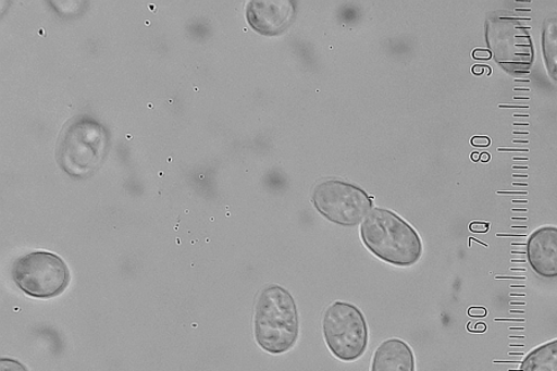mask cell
Listing matches in <instances>:
<instances>
[{"label":"cell","mask_w":557,"mask_h":371,"mask_svg":"<svg viewBox=\"0 0 557 371\" xmlns=\"http://www.w3.org/2000/svg\"><path fill=\"white\" fill-rule=\"evenodd\" d=\"M542 48L547 74L557 84V15L546 17L543 24Z\"/></svg>","instance_id":"8fae6325"},{"label":"cell","mask_w":557,"mask_h":371,"mask_svg":"<svg viewBox=\"0 0 557 371\" xmlns=\"http://www.w3.org/2000/svg\"><path fill=\"white\" fill-rule=\"evenodd\" d=\"M519 371H557V339L530 351Z\"/></svg>","instance_id":"7c38bea8"},{"label":"cell","mask_w":557,"mask_h":371,"mask_svg":"<svg viewBox=\"0 0 557 371\" xmlns=\"http://www.w3.org/2000/svg\"><path fill=\"white\" fill-rule=\"evenodd\" d=\"M300 320L294 297L282 286L272 285L259 294L255 309V337L271 355H284L299 338Z\"/></svg>","instance_id":"7a4b0ae2"},{"label":"cell","mask_w":557,"mask_h":371,"mask_svg":"<svg viewBox=\"0 0 557 371\" xmlns=\"http://www.w3.org/2000/svg\"><path fill=\"white\" fill-rule=\"evenodd\" d=\"M2 371H28L21 361L14 359H2Z\"/></svg>","instance_id":"4fadbf2b"},{"label":"cell","mask_w":557,"mask_h":371,"mask_svg":"<svg viewBox=\"0 0 557 371\" xmlns=\"http://www.w3.org/2000/svg\"><path fill=\"white\" fill-rule=\"evenodd\" d=\"M373 197L362 188L339 180H326L314 187L312 202L331 222L356 225L366 220L372 208Z\"/></svg>","instance_id":"52a82bcc"},{"label":"cell","mask_w":557,"mask_h":371,"mask_svg":"<svg viewBox=\"0 0 557 371\" xmlns=\"http://www.w3.org/2000/svg\"><path fill=\"white\" fill-rule=\"evenodd\" d=\"M491 159L490 157V153L488 152H481V158H480V161L482 162H488Z\"/></svg>","instance_id":"ac0fdd59"},{"label":"cell","mask_w":557,"mask_h":371,"mask_svg":"<svg viewBox=\"0 0 557 371\" xmlns=\"http://www.w3.org/2000/svg\"><path fill=\"white\" fill-rule=\"evenodd\" d=\"M13 280L28 296L52 298L65 292L70 271L66 262L53 252L33 251L16 260Z\"/></svg>","instance_id":"8992f818"},{"label":"cell","mask_w":557,"mask_h":371,"mask_svg":"<svg viewBox=\"0 0 557 371\" xmlns=\"http://www.w3.org/2000/svg\"><path fill=\"white\" fill-rule=\"evenodd\" d=\"M527 257L536 275L557 279V227L539 228L530 235Z\"/></svg>","instance_id":"9c48e42d"},{"label":"cell","mask_w":557,"mask_h":371,"mask_svg":"<svg viewBox=\"0 0 557 371\" xmlns=\"http://www.w3.org/2000/svg\"><path fill=\"white\" fill-rule=\"evenodd\" d=\"M491 53L503 69L516 74L529 72L534 61L533 41L527 26L511 15H491L486 24Z\"/></svg>","instance_id":"5b68a950"},{"label":"cell","mask_w":557,"mask_h":371,"mask_svg":"<svg viewBox=\"0 0 557 371\" xmlns=\"http://www.w3.org/2000/svg\"><path fill=\"white\" fill-rule=\"evenodd\" d=\"M296 8L289 0H257L247 7V21L260 35L276 36L289 28Z\"/></svg>","instance_id":"ba28073f"},{"label":"cell","mask_w":557,"mask_h":371,"mask_svg":"<svg viewBox=\"0 0 557 371\" xmlns=\"http://www.w3.org/2000/svg\"><path fill=\"white\" fill-rule=\"evenodd\" d=\"M110 151V134L91 116L72 120L59 139L57 158L72 177L85 178L101 168Z\"/></svg>","instance_id":"3957f363"},{"label":"cell","mask_w":557,"mask_h":371,"mask_svg":"<svg viewBox=\"0 0 557 371\" xmlns=\"http://www.w3.org/2000/svg\"><path fill=\"white\" fill-rule=\"evenodd\" d=\"M372 371H416V356L408 343L392 338L374 351Z\"/></svg>","instance_id":"30bf717a"},{"label":"cell","mask_w":557,"mask_h":371,"mask_svg":"<svg viewBox=\"0 0 557 371\" xmlns=\"http://www.w3.org/2000/svg\"><path fill=\"white\" fill-rule=\"evenodd\" d=\"M480 158H481V153L480 152H472L471 159L473 161L479 162Z\"/></svg>","instance_id":"d6986e66"},{"label":"cell","mask_w":557,"mask_h":371,"mask_svg":"<svg viewBox=\"0 0 557 371\" xmlns=\"http://www.w3.org/2000/svg\"><path fill=\"white\" fill-rule=\"evenodd\" d=\"M467 329H469L470 332H480V333H483V332H486L487 330V325L484 324V323H479V324H469L467 325Z\"/></svg>","instance_id":"2e32d148"},{"label":"cell","mask_w":557,"mask_h":371,"mask_svg":"<svg viewBox=\"0 0 557 371\" xmlns=\"http://www.w3.org/2000/svg\"><path fill=\"white\" fill-rule=\"evenodd\" d=\"M322 331L326 346L336 359L352 363L363 357L370 331L357 306L345 301L330 305L323 313Z\"/></svg>","instance_id":"277c9868"},{"label":"cell","mask_w":557,"mask_h":371,"mask_svg":"<svg viewBox=\"0 0 557 371\" xmlns=\"http://www.w3.org/2000/svg\"><path fill=\"white\" fill-rule=\"evenodd\" d=\"M482 72H483V69H481L479 66H474L473 67V74L474 75H482Z\"/></svg>","instance_id":"ffe728a7"},{"label":"cell","mask_w":557,"mask_h":371,"mask_svg":"<svg viewBox=\"0 0 557 371\" xmlns=\"http://www.w3.org/2000/svg\"><path fill=\"white\" fill-rule=\"evenodd\" d=\"M490 230L488 223L474 222L470 225V231L473 233H487Z\"/></svg>","instance_id":"5bb4252c"},{"label":"cell","mask_w":557,"mask_h":371,"mask_svg":"<svg viewBox=\"0 0 557 371\" xmlns=\"http://www.w3.org/2000/svg\"><path fill=\"white\" fill-rule=\"evenodd\" d=\"M469 314L471 317H484L487 316V310L479 309V307H472V309L469 310Z\"/></svg>","instance_id":"e0dca14e"},{"label":"cell","mask_w":557,"mask_h":371,"mask_svg":"<svg viewBox=\"0 0 557 371\" xmlns=\"http://www.w3.org/2000/svg\"><path fill=\"white\" fill-rule=\"evenodd\" d=\"M364 246L373 256L391 265L408 268L422 256L419 233L392 211L375 208L361 227Z\"/></svg>","instance_id":"6da1fadb"},{"label":"cell","mask_w":557,"mask_h":371,"mask_svg":"<svg viewBox=\"0 0 557 371\" xmlns=\"http://www.w3.org/2000/svg\"><path fill=\"white\" fill-rule=\"evenodd\" d=\"M471 143L473 147L486 148L491 144V140L487 137H474Z\"/></svg>","instance_id":"9a60e30c"}]
</instances>
